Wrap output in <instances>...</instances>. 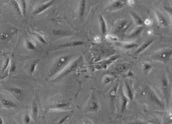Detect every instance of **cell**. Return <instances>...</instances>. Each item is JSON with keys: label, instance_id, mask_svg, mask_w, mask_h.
Returning <instances> with one entry per match:
<instances>
[{"label": "cell", "instance_id": "4dcf8cb0", "mask_svg": "<svg viewBox=\"0 0 172 124\" xmlns=\"http://www.w3.org/2000/svg\"><path fill=\"white\" fill-rule=\"evenodd\" d=\"M23 120L25 124H28L31 122V117L28 113L25 114L23 118Z\"/></svg>", "mask_w": 172, "mask_h": 124}, {"label": "cell", "instance_id": "9c48e42d", "mask_svg": "<svg viewBox=\"0 0 172 124\" xmlns=\"http://www.w3.org/2000/svg\"><path fill=\"white\" fill-rule=\"evenodd\" d=\"M155 14L158 23L160 25V26L162 27H167L168 25V23L166 19V18L158 11H156Z\"/></svg>", "mask_w": 172, "mask_h": 124}, {"label": "cell", "instance_id": "44dd1931", "mask_svg": "<svg viewBox=\"0 0 172 124\" xmlns=\"http://www.w3.org/2000/svg\"><path fill=\"white\" fill-rule=\"evenodd\" d=\"M19 2V6L20 7L22 14L25 16L26 14L27 11V4L26 1H20Z\"/></svg>", "mask_w": 172, "mask_h": 124}, {"label": "cell", "instance_id": "6da1fadb", "mask_svg": "<svg viewBox=\"0 0 172 124\" xmlns=\"http://www.w3.org/2000/svg\"><path fill=\"white\" fill-rule=\"evenodd\" d=\"M72 58V55H63L57 59L48 73V77L52 78L57 73L63 70L70 63Z\"/></svg>", "mask_w": 172, "mask_h": 124}, {"label": "cell", "instance_id": "8fae6325", "mask_svg": "<svg viewBox=\"0 0 172 124\" xmlns=\"http://www.w3.org/2000/svg\"><path fill=\"white\" fill-rule=\"evenodd\" d=\"M126 3L124 1H116L111 6L110 8L112 10H118L124 7Z\"/></svg>", "mask_w": 172, "mask_h": 124}, {"label": "cell", "instance_id": "83f0119b", "mask_svg": "<svg viewBox=\"0 0 172 124\" xmlns=\"http://www.w3.org/2000/svg\"><path fill=\"white\" fill-rule=\"evenodd\" d=\"M38 63H39V60H36L35 62H33L31 65V66H30V73H31V74H32L34 73H35V68L37 66Z\"/></svg>", "mask_w": 172, "mask_h": 124}, {"label": "cell", "instance_id": "cb8c5ba5", "mask_svg": "<svg viewBox=\"0 0 172 124\" xmlns=\"http://www.w3.org/2000/svg\"><path fill=\"white\" fill-rule=\"evenodd\" d=\"M98 109V104L95 101H92L89 104V109L92 111H95Z\"/></svg>", "mask_w": 172, "mask_h": 124}, {"label": "cell", "instance_id": "5bb4252c", "mask_svg": "<svg viewBox=\"0 0 172 124\" xmlns=\"http://www.w3.org/2000/svg\"><path fill=\"white\" fill-rule=\"evenodd\" d=\"M154 41V39H151L146 42H145L144 44L141 46L139 48L137 49L136 52L134 53V54H139V53H140L141 52L143 51L146 48L151 45Z\"/></svg>", "mask_w": 172, "mask_h": 124}, {"label": "cell", "instance_id": "f546056e", "mask_svg": "<svg viewBox=\"0 0 172 124\" xmlns=\"http://www.w3.org/2000/svg\"><path fill=\"white\" fill-rule=\"evenodd\" d=\"M151 65L148 63H144L143 64V69L145 73H148L151 69Z\"/></svg>", "mask_w": 172, "mask_h": 124}, {"label": "cell", "instance_id": "5b68a950", "mask_svg": "<svg viewBox=\"0 0 172 124\" xmlns=\"http://www.w3.org/2000/svg\"><path fill=\"white\" fill-rule=\"evenodd\" d=\"M54 2H55V1H53V0L49 1L47 3H44V4L39 6L35 11H34L33 15H39V14L41 13L45 10L47 9L48 8L51 7L52 6V5L54 4Z\"/></svg>", "mask_w": 172, "mask_h": 124}, {"label": "cell", "instance_id": "74e56055", "mask_svg": "<svg viewBox=\"0 0 172 124\" xmlns=\"http://www.w3.org/2000/svg\"><path fill=\"white\" fill-rule=\"evenodd\" d=\"M117 86H116L115 89H114L113 90L111 91V93H110V95L112 97H114L115 96L116 94V91H117Z\"/></svg>", "mask_w": 172, "mask_h": 124}, {"label": "cell", "instance_id": "484cf974", "mask_svg": "<svg viewBox=\"0 0 172 124\" xmlns=\"http://www.w3.org/2000/svg\"><path fill=\"white\" fill-rule=\"evenodd\" d=\"M26 47L28 49L31 50H34L36 49L35 45L29 40H27L26 41Z\"/></svg>", "mask_w": 172, "mask_h": 124}, {"label": "cell", "instance_id": "d590c367", "mask_svg": "<svg viewBox=\"0 0 172 124\" xmlns=\"http://www.w3.org/2000/svg\"><path fill=\"white\" fill-rule=\"evenodd\" d=\"M69 117V115H67L66 116H64L63 118H62L61 119H60V120L59 121V122L57 123V124H63V123L67 120V119H68V118Z\"/></svg>", "mask_w": 172, "mask_h": 124}, {"label": "cell", "instance_id": "1f68e13d", "mask_svg": "<svg viewBox=\"0 0 172 124\" xmlns=\"http://www.w3.org/2000/svg\"><path fill=\"white\" fill-rule=\"evenodd\" d=\"M137 46H138V45L136 43H130V44H127L124 45L123 46V47H124V48L127 49H129L131 48H136Z\"/></svg>", "mask_w": 172, "mask_h": 124}, {"label": "cell", "instance_id": "ffe728a7", "mask_svg": "<svg viewBox=\"0 0 172 124\" xmlns=\"http://www.w3.org/2000/svg\"><path fill=\"white\" fill-rule=\"evenodd\" d=\"M11 3H12V5L13 7L14 8V10L16 11V12L20 16H22V14L20 7L19 4L18 3V1H11Z\"/></svg>", "mask_w": 172, "mask_h": 124}, {"label": "cell", "instance_id": "836d02e7", "mask_svg": "<svg viewBox=\"0 0 172 124\" xmlns=\"http://www.w3.org/2000/svg\"><path fill=\"white\" fill-rule=\"evenodd\" d=\"M16 66L14 62H12L11 64L10 69V73H13L16 70Z\"/></svg>", "mask_w": 172, "mask_h": 124}, {"label": "cell", "instance_id": "7402d4cb", "mask_svg": "<svg viewBox=\"0 0 172 124\" xmlns=\"http://www.w3.org/2000/svg\"><path fill=\"white\" fill-rule=\"evenodd\" d=\"M121 96H122L121 97H122V112H123L126 109L128 99L123 92L122 93Z\"/></svg>", "mask_w": 172, "mask_h": 124}, {"label": "cell", "instance_id": "2e32d148", "mask_svg": "<svg viewBox=\"0 0 172 124\" xmlns=\"http://www.w3.org/2000/svg\"><path fill=\"white\" fill-rule=\"evenodd\" d=\"M39 113V107L35 102H33L32 107V116L33 120L36 121Z\"/></svg>", "mask_w": 172, "mask_h": 124}, {"label": "cell", "instance_id": "603a6c76", "mask_svg": "<svg viewBox=\"0 0 172 124\" xmlns=\"http://www.w3.org/2000/svg\"><path fill=\"white\" fill-rule=\"evenodd\" d=\"M32 35L40 43H41L43 44H46V41L43 38V37H42L41 35L39 34L38 33H36V32H33Z\"/></svg>", "mask_w": 172, "mask_h": 124}, {"label": "cell", "instance_id": "4316f807", "mask_svg": "<svg viewBox=\"0 0 172 124\" xmlns=\"http://www.w3.org/2000/svg\"><path fill=\"white\" fill-rule=\"evenodd\" d=\"M68 105V104L67 103H61L55 105L53 107H52V108L54 109H62L64 108L65 107H67Z\"/></svg>", "mask_w": 172, "mask_h": 124}, {"label": "cell", "instance_id": "d4e9b609", "mask_svg": "<svg viewBox=\"0 0 172 124\" xmlns=\"http://www.w3.org/2000/svg\"><path fill=\"white\" fill-rule=\"evenodd\" d=\"M125 86H126V89H127V96L128 97V98H129V99L131 101H132L133 99V94L132 93V91L131 90L129 85L127 83H125Z\"/></svg>", "mask_w": 172, "mask_h": 124}, {"label": "cell", "instance_id": "60d3db41", "mask_svg": "<svg viewBox=\"0 0 172 124\" xmlns=\"http://www.w3.org/2000/svg\"></svg>", "mask_w": 172, "mask_h": 124}, {"label": "cell", "instance_id": "e575fe53", "mask_svg": "<svg viewBox=\"0 0 172 124\" xmlns=\"http://www.w3.org/2000/svg\"><path fill=\"white\" fill-rule=\"evenodd\" d=\"M132 23V22H130V23H128V24H127V25L125 26V27L124 28V29H123V31L121 32V33H121V34H122L123 35L124 34H125V32H127V30H128V28H129V27H130V26L131 25Z\"/></svg>", "mask_w": 172, "mask_h": 124}, {"label": "cell", "instance_id": "9a60e30c", "mask_svg": "<svg viewBox=\"0 0 172 124\" xmlns=\"http://www.w3.org/2000/svg\"><path fill=\"white\" fill-rule=\"evenodd\" d=\"M128 22L127 20H124L121 22H120L114 31V34L117 35L120 33L121 32L123 31V29H124V28H125L127 24H128Z\"/></svg>", "mask_w": 172, "mask_h": 124}, {"label": "cell", "instance_id": "ab89813d", "mask_svg": "<svg viewBox=\"0 0 172 124\" xmlns=\"http://www.w3.org/2000/svg\"><path fill=\"white\" fill-rule=\"evenodd\" d=\"M4 124V122H3V120L2 119V118L1 117H0V124Z\"/></svg>", "mask_w": 172, "mask_h": 124}, {"label": "cell", "instance_id": "277c9868", "mask_svg": "<svg viewBox=\"0 0 172 124\" xmlns=\"http://www.w3.org/2000/svg\"><path fill=\"white\" fill-rule=\"evenodd\" d=\"M17 32V29L15 28H10L6 29L0 33V40L3 41H7L16 34Z\"/></svg>", "mask_w": 172, "mask_h": 124}, {"label": "cell", "instance_id": "f35d334b", "mask_svg": "<svg viewBox=\"0 0 172 124\" xmlns=\"http://www.w3.org/2000/svg\"><path fill=\"white\" fill-rule=\"evenodd\" d=\"M112 78H111L110 77H106L105 79L104 80V83H105V84L109 83L110 82L112 81Z\"/></svg>", "mask_w": 172, "mask_h": 124}, {"label": "cell", "instance_id": "d6986e66", "mask_svg": "<svg viewBox=\"0 0 172 124\" xmlns=\"http://www.w3.org/2000/svg\"><path fill=\"white\" fill-rule=\"evenodd\" d=\"M148 93L149 96H150V98H151V100L153 101L155 103H156L157 105L160 106V107L162 106V105L161 102L158 99V98L155 95V94L154 93V92L153 93V92L151 90H150V91H148Z\"/></svg>", "mask_w": 172, "mask_h": 124}, {"label": "cell", "instance_id": "30bf717a", "mask_svg": "<svg viewBox=\"0 0 172 124\" xmlns=\"http://www.w3.org/2000/svg\"><path fill=\"white\" fill-rule=\"evenodd\" d=\"M99 23H100V30H101V34H102L103 36H104L107 33V25L106 24L105 21L101 15H100L99 16Z\"/></svg>", "mask_w": 172, "mask_h": 124}, {"label": "cell", "instance_id": "7c38bea8", "mask_svg": "<svg viewBox=\"0 0 172 124\" xmlns=\"http://www.w3.org/2000/svg\"><path fill=\"white\" fill-rule=\"evenodd\" d=\"M86 8V1L85 0H82L80 2L79 7V16L81 20L84 17Z\"/></svg>", "mask_w": 172, "mask_h": 124}, {"label": "cell", "instance_id": "52a82bcc", "mask_svg": "<svg viewBox=\"0 0 172 124\" xmlns=\"http://www.w3.org/2000/svg\"><path fill=\"white\" fill-rule=\"evenodd\" d=\"M1 102L2 105L6 109H12V108H15L17 107V105L12 100L6 99V98H3L1 100Z\"/></svg>", "mask_w": 172, "mask_h": 124}, {"label": "cell", "instance_id": "ba28073f", "mask_svg": "<svg viewBox=\"0 0 172 124\" xmlns=\"http://www.w3.org/2000/svg\"><path fill=\"white\" fill-rule=\"evenodd\" d=\"M6 90H7L8 92H11L14 96L20 97L22 96L24 94L23 90L19 87H12L8 88Z\"/></svg>", "mask_w": 172, "mask_h": 124}, {"label": "cell", "instance_id": "7a4b0ae2", "mask_svg": "<svg viewBox=\"0 0 172 124\" xmlns=\"http://www.w3.org/2000/svg\"><path fill=\"white\" fill-rule=\"evenodd\" d=\"M81 60H82V57H80L78 58L77 59H76L75 60H74L73 62H72L71 63H70L63 70V71L62 73H60V74L58 75V76L57 77L56 79L63 78L64 76H65L67 74H69L71 72H72L77 68L78 65L81 62Z\"/></svg>", "mask_w": 172, "mask_h": 124}, {"label": "cell", "instance_id": "8d00e7d4", "mask_svg": "<svg viewBox=\"0 0 172 124\" xmlns=\"http://www.w3.org/2000/svg\"><path fill=\"white\" fill-rule=\"evenodd\" d=\"M164 9H165L166 12H167L169 14H170V15H172V8L170 7H167L165 6L164 7Z\"/></svg>", "mask_w": 172, "mask_h": 124}, {"label": "cell", "instance_id": "e0dca14e", "mask_svg": "<svg viewBox=\"0 0 172 124\" xmlns=\"http://www.w3.org/2000/svg\"><path fill=\"white\" fill-rule=\"evenodd\" d=\"M144 28L143 26H141V27H138L132 33H131L130 35H128L127 37V38H128V39H132V38L136 37L138 36H139L141 33L143 31Z\"/></svg>", "mask_w": 172, "mask_h": 124}, {"label": "cell", "instance_id": "8992f818", "mask_svg": "<svg viewBox=\"0 0 172 124\" xmlns=\"http://www.w3.org/2000/svg\"><path fill=\"white\" fill-rule=\"evenodd\" d=\"M84 42L81 41H74L69 42H67L66 43H64L63 44L59 45L56 49L80 46L82 45H84Z\"/></svg>", "mask_w": 172, "mask_h": 124}, {"label": "cell", "instance_id": "3957f363", "mask_svg": "<svg viewBox=\"0 0 172 124\" xmlns=\"http://www.w3.org/2000/svg\"><path fill=\"white\" fill-rule=\"evenodd\" d=\"M172 54L171 49H166L158 53L154 56V58L161 62H168L171 58Z\"/></svg>", "mask_w": 172, "mask_h": 124}, {"label": "cell", "instance_id": "f1b7e54d", "mask_svg": "<svg viewBox=\"0 0 172 124\" xmlns=\"http://www.w3.org/2000/svg\"><path fill=\"white\" fill-rule=\"evenodd\" d=\"M10 61H11V59L9 57H8L6 59L5 61L4 62V65L3 66V68H2V73H4L5 70L7 69L8 66H9L10 64Z\"/></svg>", "mask_w": 172, "mask_h": 124}, {"label": "cell", "instance_id": "d6a6232c", "mask_svg": "<svg viewBox=\"0 0 172 124\" xmlns=\"http://www.w3.org/2000/svg\"><path fill=\"white\" fill-rule=\"evenodd\" d=\"M116 69L119 72H123L127 69V66L123 64L117 66Z\"/></svg>", "mask_w": 172, "mask_h": 124}, {"label": "cell", "instance_id": "ac0fdd59", "mask_svg": "<svg viewBox=\"0 0 172 124\" xmlns=\"http://www.w3.org/2000/svg\"><path fill=\"white\" fill-rule=\"evenodd\" d=\"M130 14L131 15L132 17L133 18L136 25H140V27L144 25V23L143 21L137 14H136L133 12H130Z\"/></svg>", "mask_w": 172, "mask_h": 124}, {"label": "cell", "instance_id": "4fadbf2b", "mask_svg": "<svg viewBox=\"0 0 172 124\" xmlns=\"http://www.w3.org/2000/svg\"><path fill=\"white\" fill-rule=\"evenodd\" d=\"M53 34L55 36L58 37H64L71 35V33L70 32L67 30H64L62 29H55L53 30Z\"/></svg>", "mask_w": 172, "mask_h": 124}]
</instances>
